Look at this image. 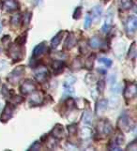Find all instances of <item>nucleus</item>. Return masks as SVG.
I'll return each mask as SVG.
<instances>
[{
    "mask_svg": "<svg viewBox=\"0 0 137 151\" xmlns=\"http://www.w3.org/2000/svg\"><path fill=\"white\" fill-rule=\"evenodd\" d=\"M9 55L15 61H19L24 57V50L20 45L13 44L9 49Z\"/></svg>",
    "mask_w": 137,
    "mask_h": 151,
    "instance_id": "nucleus-1",
    "label": "nucleus"
},
{
    "mask_svg": "<svg viewBox=\"0 0 137 151\" xmlns=\"http://www.w3.org/2000/svg\"><path fill=\"white\" fill-rule=\"evenodd\" d=\"M20 90H21L22 94L28 95V94L33 93L34 91H36L37 85L32 80H25V81L21 84V87H20Z\"/></svg>",
    "mask_w": 137,
    "mask_h": 151,
    "instance_id": "nucleus-2",
    "label": "nucleus"
},
{
    "mask_svg": "<svg viewBox=\"0 0 137 151\" xmlns=\"http://www.w3.org/2000/svg\"><path fill=\"white\" fill-rule=\"evenodd\" d=\"M24 66H19L17 67L16 69H14L12 72H11V74H9V76L8 78V80L9 82H11V84H16L20 78H21L23 76V74L24 73Z\"/></svg>",
    "mask_w": 137,
    "mask_h": 151,
    "instance_id": "nucleus-3",
    "label": "nucleus"
},
{
    "mask_svg": "<svg viewBox=\"0 0 137 151\" xmlns=\"http://www.w3.org/2000/svg\"><path fill=\"white\" fill-rule=\"evenodd\" d=\"M137 28V18L135 15H131L126 22V31L127 34L131 36L136 31Z\"/></svg>",
    "mask_w": 137,
    "mask_h": 151,
    "instance_id": "nucleus-4",
    "label": "nucleus"
},
{
    "mask_svg": "<svg viewBox=\"0 0 137 151\" xmlns=\"http://www.w3.org/2000/svg\"><path fill=\"white\" fill-rule=\"evenodd\" d=\"M13 111H14L13 105L8 103L6 105V107L4 108L2 114H1V117H0L1 122H7L8 120H9V118H11L12 115H13Z\"/></svg>",
    "mask_w": 137,
    "mask_h": 151,
    "instance_id": "nucleus-5",
    "label": "nucleus"
},
{
    "mask_svg": "<svg viewBox=\"0 0 137 151\" xmlns=\"http://www.w3.org/2000/svg\"><path fill=\"white\" fill-rule=\"evenodd\" d=\"M113 19H114V11H113V9L111 8L107 11V14H106L105 23H104L103 26V31L104 33H107L109 31V29L111 28V26H112Z\"/></svg>",
    "mask_w": 137,
    "mask_h": 151,
    "instance_id": "nucleus-6",
    "label": "nucleus"
},
{
    "mask_svg": "<svg viewBox=\"0 0 137 151\" xmlns=\"http://www.w3.org/2000/svg\"><path fill=\"white\" fill-rule=\"evenodd\" d=\"M76 82V78L72 75H69L68 77H66L64 81V87H65V93H73V84Z\"/></svg>",
    "mask_w": 137,
    "mask_h": 151,
    "instance_id": "nucleus-7",
    "label": "nucleus"
},
{
    "mask_svg": "<svg viewBox=\"0 0 137 151\" xmlns=\"http://www.w3.org/2000/svg\"><path fill=\"white\" fill-rule=\"evenodd\" d=\"M137 87L135 84H130L126 87L124 90V97L126 99H133L136 96Z\"/></svg>",
    "mask_w": 137,
    "mask_h": 151,
    "instance_id": "nucleus-8",
    "label": "nucleus"
},
{
    "mask_svg": "<svg viewBox=\"0 0 137 151\" xmlns=\"http://www.w3.org/2000/svg\"><path fill=\"white\" fill-rule=\"evenodd\" d=\"M43 102V94L39 91H34L30 97V103L33 105H39Z\"/></svg>",
    "mask_w": 137,
    "mask_h": 151,
    "instance_id": "nucleus-9",
    "label": "nucleus"
},
{
    "mask_svg": "<svg viewBox=\"0 0 137 151\" xmlns=\"http://www.w3.org/2000/svg\"><path fill=\"white\" fill-rule=\"evenodd\" d=\"M118 127L121 129L125 130V132H129V124H130V120H129V117L128 115H127L126 114H124L123 115H121L120 118L118 119Z\"/></svg>",
    "mask_w": 137,
    "mask_h": 151,
    "instance_id": "nucleus-10",
    "label": "nucleus"
},
{
    "mask_svg": "<svg viewBox=\"0 0 137 151\" xmlns=\"http://www.w3.org/2000/svg\"><path fill=\"white\" fill-rule=\"evenodd\" d=\"M47 75H48V70L44 67H40L35 72V77H36L37 80L39 82L44 81V80L47 78Z\"/></svg>",
    "mask_w": 137,
    "mask_h": 151,
    "instance_id": "nucleus-11",
    "label": "nucleus"
},
{
    "mask_svg": "<svg viewBox=\"0 0 137 151\" xmlns=\"http://www.w3.org/2000/svg\"><path fill=\"white\" fill-rule=\"evenodd\" d=\"M46 45H45L44 42L42 43H39V45H37L36 47L34 48L33 50V57H40L42 54H43L45 52H46Z\"/></svg>",
    "mask_w": 137,
    "mask_h": 151,
    "instance_id": "nucleus-12",
    "label": "nucleus"
},
{
    "mask_svg": "<svg viewBox=\"0 0 137 151\" xmlns=\"http://www.w3.org/2000/svg\"><path fill=\"white\" fill-rule=\"evenodd\" d=\"M52 134H53V137L55 138V139L62 138L64 136V130H63V127H62L61 125L57 124L54 128L53 132H52Z\"/></svg>",
    "mask_w": 137,
    "mask_h": 151,
    "instance_id": "nucleus-13",
    "label": "nucleus"
},
{
    "mask_svg": "<svg viewBox=\"0 0 137 151\" xmlns=\"http://www.w3.org/2000/svg\"><path fill=\"white\" fill-rule=\"evenodd\" d=\"M107 105H108L107 100L100 99L97 103V105H96V112L98 114H103V112H105V110L107 109Z\"/></svg>",
    "mask_w": 137,
    "mask_h": 151,
    "instance_id": "nucleus-14",
    "label": "nucleus"
},
{
    "mask_svg": "<svg viewBox=\"0 0 137 151\" xmlns=\"http://www.w3.org/2000/svg\"><path fill=\"white\" fill-rule=\"evenodd\" d=\"M75 43H76L75 35L73 33H70V36L67 39V41H66V42H65V47L67 49H72V47H74Z\"/></svg>",
    "mask_w": 137,
    "mask_h": 151,
    "instance_id": "nucleus-15",
    "label": "nucleus"
},
{
    "mask_svg": "<svg viewBox=\"0 0 137 151\" xmlns=\"http://www.w3.org/2000/svg\"><path fill=\"white\" fill-rule=\"evenodd\" d=\"M82 121L85 125H88L90 126L91 124L93 123V115L90 112H85L83 115V118H82Z\"/></svg>",
    "mask_w": 137,
    "mask_h": 151,
    "instance_id": "nucleus-16",
    "label": "nucleus"
},
{
    "mask_svg": "<svg viewBox=\"0 0 137 151\" xmlns=\"http://www.w3.org/2000/svg\"><path fill=\"white\" fill-rule=\"evenodd\" d=\"M4 8L8 11H12L17 9V3L14 0H6L4 3Z\"/></svg>",
    "mask_w": 137,
    "mask_h": 151,
    "instance_id": "nucleus-17",
    "label": "nucleus"
},
{
    "mask_svg": "<svg viewBox=\"0 0 137 151\" xmlns=\"http://www.w3.org/2000/svg\"><path fill=\"white\" fill-rule=\"evenodd\" d=\"M89 45L92 49H98L101 45V41L98 37H92L89 39Z\"/></svg>",
    "mask_w": 137,
    "mask_h": 151,
    "instance_id": "nucleus-18",
    "label": "nucleus"
},
{
    "mask_svg": "<svg viewBox=\"0 0 137 151\" xmlns=\"http://www.w3.org/2000/svg\"><path fill=\"white\" fill-rule=\"evenodd\" d=\"M62 35H63V32H59L57 33L55 36L53 38V39L51 41V44H52V47L53 48H57L58 46V44L61 42V38H62Z\"/></svg>",
    "mask_w": 137,
    "mask_h": 151,
    "instance_id": "nucleus-19",
    "label": "nucleus"
},
{
    "mask_svg": "<svg viewBox=\"0 0 137 151\" xmlns=\"http://www.w3.org/2000/svg\"><path fill=\"white\" fill-rule=\"evenodd\" d=\"M133 0H120V7L124 11H127V9H130L133 8Z\"/></svg>",
    "mask_w": 137,
    "mask_h": 151,
    "instance_id": "nucleus-20",
    "label": "nucleus"
},
{
    "mask_svg": "<svg viewBox=\"0 0 137 151\" xmlns=\"http://www.w3.org/2000/svg\"><path fill=\"white\" fill-rule=\"evenodd\" d=\"M101 14H103V8L100 5H97V6H95L93 8V17L94 19L98 20L100 18Z\"/></svg>",
    "mask_w": 137,
    "mask_h": 151,
    "instance_id": "nucleus-21",
    "label": "nucleus"
},
{
    "mask_svg": "<svg viewBox=\"0 0 137 151\" xmlns=\"http://www.w3.org/2000/svg\"><path fill=\"white\" fill-rule=\"evenodd\" d=\"M63 67H64V64L61 61H55L53 63V69H54L55 73L61 72L63 70Z\"/></svg>",
    "mask_w": 137,
    "mask_h": 151,
    "instance_id": "nucleus-22",
    "label": "nucleus"
},
{
    "mask_svg": "<svg viewBox=\"0 0 137 151\" xmlns=\"http://www.w3.org/2000/svg\"><path fill=\"white\" fill-rule=\"evenodd\" d=\"M91 134H92V130H91V129L88 127H84V128H82V130H81V135H82V137L85 139L90 138Z\"/></svg>",
    "mask_w": 137,
    "mask_h": 151,
    "instance_id": "nucleus-23",
    "label": "nucleus"
},
{
    "mask_svg": "<svg viewBox=\"0 0 137 151\" xmlns=\"http://www.w3.org/2000/svg\"><path fill=\"white\" fill-rule=\"evenodd\" d=\"M101 124H103V132L105 134H110L111 132H113V126L111 125L110 122L106 121V122H103Z\"/></svg>",
    "mask_w": 137,
    "mask_h": 151,
    "instance_id": "nucleus-24",
    "label": "nucleus"
},
{
    "mask_svg": "<svg viewBox=\"0 0 137 151\" xmlns=\"http://www.w3.org/2000/svg\"><path fill=\"white\" fill-rule=\"evenodd\" d=\"M136 43L133 42L131 44V46L130 47V50H129V54H128V57L131 58V59H135L136 57Z\"/></svg>",
    "mask_w": 137,
    "mask_h": 151,
    "instance_id": "nucleus-25",
    "label": "nucleus"
},
{
    "mask_svg": "<svg viewBox=\"0 0 137 151\" xmlns=\"http://www.w3.org/2000/svg\"><path fill=\"white\" fill-rule=\"evenodd\" d=\"M99 62L103 63L104 66L107 67V68L111 67V66H112V64H113L112 60H111L110 58H106V57H100V58H99Z\"/></svg>",
    "mask_w": 137,
    "mask_h": 151,
    "instance_id": "nucleus-26",
    "label": "nucleus"
},
{
    "mask_svg": "<svg viewBox=\"0 0 137 151\" xmlns=\"http://www.w3.org/2000/svg\"><path fill=\"white\" fill-rule=\"evenodd\" d=\"M20 23H21V16L20 14H15L11 17V24L14 26H18Z\"/></svg>",
    "mask_w": 137,
    "mask_h": 151,
    "instance_id": "nucleus-27",
    "label": "nucleus"
},
{
    "mask_svg": "<svg viewBox=\"0 0 137 151\" xmlns=\"http://www.w3.org/2000/svg\"><path fill=\"white\" fill-rule=\"evenodd\" d=\"M124 141H125V138H124V136H123V134H118V136L115 137V145H118V147H120L121 145H123Z\"/></svg>",
    "mask_w": 137,
    "mask_h": 151,
    "instance_id": "nucleus-28",
    "label": "nucleus"
},
{
    "mask_svg": "<svg viewBox=\"0 0 137 151\" xmlns=\"http://www.w3.org/2000/svg\"><path fill=\"white\" fill-rule=\"evenodd\" d=\"M111 90H112V93L114 94H119L121 92V87L120 84H112V88H111Z\"/></svg>",
    "mask_w": 137,
    "mask_h": 151,
    "instance_id": "nucleus-29",
    "label": "nucleus"
},
{
    "mask_svg": "<svg viewBox=\"0 0 137 151\" xmlns=\"http://www.w3.org/2000/svg\"><path fill=\"white\" fill-rule=\"evenodd\" d=\"M91 23H92V18L90 17L89 14H87V16H85V24H84V27L85 29H88L91 26Z\"/></svg>",
    "mask_w": 137,
    "mask_h": 151,
    "instance_id": "nucleus-30",
    "label": "nucleus"
},
{
    "mask_svg": "<svg viewBox=\"0 0 137 151\" xmlns=\"http://www.w3.org/2000/svg\"><path fill=\"white\" fill-rule=\"evenodd\" d=\"M97 88H98V91L99 93H103L104 89H105V82L103 80H100V81L98 82V84H97Z\"/></svg>",
    "mask_w": 137,
    "mask_h": 151,
    "instance_id": "nucleus-31",
    "label": "nucleus"
},
{
    "mask_svg": "<svg viewBox=\"0 0 137 151\" xmlns=\"http://www.w3.org/2000/svg\"><path fill=\"white\" fill-rule=\"evenodd\" d=\"M68 130H69L70 134L74 135V134H76V132H77V125H76V124L70 125L68 127Z\"/></svg>",
    "mask_w": 137,
    "mask_h": 151,
    "instance_id": "nucleus-32",
    "label": "nucleus"
},
{
    "mask_svg": "<svg viewBox=\"0 0 137 151\" xmlns=\"http://www.w3.org/2000/svg\"><path fill=\"white\" fill-rule=\"evenodd\" d=\"M81 15H82V8L78 7L77 9H75V11L73 13V18L74 19H79L81 17Z\"/></svg>",
    "mask_w": 137,
    "mask_h": 151,
    "instance_id": "nucleus-33",
    "label": "nucleus"
},
{
    "mask_svg": "<svg viewBox=\"0 0 137 151\" xmlns=\"http://www.w3.org/2000/svg\"><path fill=\"white\" fill-rule=\"evenodd\" d=\"M25 37H27V35H22V36H20L17 39H16V44L20 45V46H22V45L25 42Z\"/></svg>",
    "mask_w": 137,
    "mask_h": 151,
    "instance_id": "nucleus-34",
    "label": "nucleus"
},
{
    "mask_svg": "<svg viewBox=\"0 0 137 151\" xmlns=\"http://www.w3.org/2000/svg\"><path fill=\"white\" fill-rule=\"evenodd\" d=\"M57 147V141H55V139H51L50 140V142L48 143V147L50 149H54Z\"/></svg>",
    "mask_w": 137,
    "mask_h": 151,
    "instance_id": "nucleus-35",
    "label": "nucleus"
},
{
    "mask_svg": "<svg viewBox=\"0 0 137 151\" xmlns=\"http://www.w3.org/2000/svg\"><path fill=\"white\" fill-rule=\"evenodd\" d=\"M81 66H82V63H81L80 59H79V58L74 59L73 64H72V68L76 69H80V68H81Z\"/></svg>",
    "mask_w": 137,
    "mask_h": 151,
    "instance_id": "nucleus-36",
    "label": "nucleus"
},
{
    "mask_svg": "<svg viewBox=\"0 0 137 151\" xmlns=\"http://www.w3.org/2000/svg\"><path fill=\"white\" fill-rule=\"evenodd\" d=\"M85 67H87L88 69H91L93 66V59H92V57H90L87 61H85Z\"/></svg>",
    "mask_w": 137,
    "mask_h": 151,
    "instance_id": "nucleus-37",
    "label": "nucleus"
},
{
    "mask_svg": "<svg viewBox=\"0 0 137 151\" xmlns=\"http://www.w3.org/2000/svg\"><path fill=\"white\" fill-rule=\"evenodd\" d=\"M39 147H40L39 143V142H35V143L31 145V147H30L29 149H30V150H35V151H36V150H39Z\"/></svg>",
    "mask_w": 137,
    "mask_h": 151,
    "instance_id": "nucleus-38",
    "label": "nucleus"
},
{
    "mask_svg": "<svg viewBox=\"0 0 137 151\" xmlns=\"http://www.w3.org/2000/svg\"><path fill=\"white\" fill-rule=\"evenodd\" d=\"M115 79H116L115 74H111V76H110V82H111V84H115Z\"/></svg>",
    "mask_w": 137,
    "mask_h": 151,
    "instance_id": "nucleus-39",
    "label": "nucleus"
},
{
    "mask_svg": "<svg viewBox=\"0 0 137 151\" xmlns=\"http://www.w3.org/2000/svg\"><path fill=\"white\" fill-rule=\"evenodd\" d=\"M128 149L136 150V143H135V142H133V145H129V147H128Z\"/></svg>",
    "mask_w": 137,
    "mask_h": 151,
    "instance_id": "nucleus-40",
    "label": "nucleus"
},
{
    "mask_svg": "<svg viewBox=\"0 0 137 151\" xmlns=\"http://www.w3.org/2000/svg\"><path fill=\"white\" fill-rule=\"evenodd\" d=\"M2 28H3V24H2L1 22H0V33L2 32Z\"/></svg>",
    "mask_w": 137,
    "mask_h": 151,
    "instance_id": "nucleus-41",
    "label": "nucleus"
},
{
    "mask_svg": "<svg viewBox=\"0 0 137 151\" xmlns=\"http://www.w3.org/2000/svg\"><path fill=\"white\" fill-rule=\"evenodd\" d=\"M1 108H2V105H1V103H0V111H1Z\"/></svg>",
    "mask_w": 137,
    "mask_h": 151,
    "instance_id": "nucleus-42",
    "label": "nucleus"
},
{
    "mask_svg": "<svg viewBox=\"0 0 137 151\" xmlns=\"http://www.w3.org/2000/svg\"><path fill=\"white\" fill-rule=\"evenodd\" d=\"M103 1H109V0H103Z\"/></svg>",
    "mask_w": 137,
    "mask_h": 151,
    "instance_id": "nucleus-43",
    "label": "nucleus"
},
{
    "mask_svg": "<svg viewBox=\"0 0 137 151\" xmlns=\"http://www.w3.org/2000/svg\"><path fill=\"white\" fill-rule=\"evenodd\" d=\"M0 52H1V49H0Z\"/></svg>",
    "mask_w": 137,
    "mask_h": 151,
    "instance_id": "nucleus-44",
    "label": "nucleus"
}]
</instances>
